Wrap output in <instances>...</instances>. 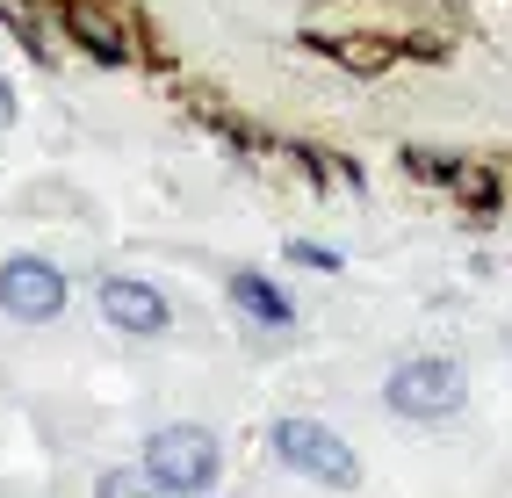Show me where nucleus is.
Segmentation results:
<instances>
[{
    "label": "nucleus",
    "instance_id": "1",
    "mask_svg": "<svg viewBox=\"0 0 512 498\" xmlns=\"http://www.w3.org/2000/svg\"><path fill=\"white\" fill-rule=\"evenodd\" d=\"M145 477L166 498H210L217 477H224V448H217L210 426L174 419V426H159V434L145 441Z\"/></svg>",
    "mask_w": 512,
    "mask_h": 498
},
{
    "label": "nucleus",
    "instance_id": "2",
    "mask_svg": "<svg viewBox=\"0 0 512 498\" xmlns=\"http://www.w3.org/2000/svg\"><path fill=\"white\" fill-rule=\"evenodd\" d=\"M383 405L397 419H419V426L455 419L469 405V376H462V361H448V354H404L397 369L383 376Z\"/></svg>",
    "mask_w": 512,
    "mask_h": 498
},
{
    "label": "nucleus",
    "instance_id": "3",
    "mask_svg": "<svg viewBox=\"0 0 512 498\" xmlns=\"http://www.w3.org/2000/svg\"><path fill=\"white\" fill-rule=\"evenodd\" d=\"M275 462L282 470H296V477H311V484H325V491H354L361 484V455L332 434L325 419H275Z\"/></svg>",
    "mask_w": 512,
    "mask_h": 498
},
{
    "label": "nucleus",
    "instance_id": "4",
    "mask_svg": "<svg viewBox=\"0 0 512 498\" xmlns=\"http://www.w3.org/2000/svg\"><path fill=\"white\" fill-rule=\"evenodd\" d=\"M65 304H73V282H65V268H51L44 253H8L0 260V311L15 325H51Z\"/></svg>",
    "mask_w": 512,
    "mask_h": 498
},
{
    "label": "nucleus",
    "instance_id": "5",
    "mask_svg": "<svg viewBox=\"0 0 512 498\" xmlns=\"http://www.w3.org/2000/svg\"><path fill=\"white\" fill-rule=\"evenodd\" d=\"M101 318H109V332H130V340H159L174 325V304L145 275H109L101 282Z\"/></svg>",
    "mask_w": 512,
    "mask_h": 498
},
{
    "label": "nucleus",
    "instance_id": "6",
    "mask_svg": "<svg viewBox=\"0 0 512 498\" xmlns=\"http://www.w3.org/2000/svg\"><path fill=\"white\" fill-rule=\"evenodd\" d=\"M231 311H246L253 325H289L296 318V304L275 289V275H260V268H238L231 275Z\"/></svg>",
    "mask_w": 512,
    "mask_h": 498
},
{
    "label": "nucleus",
    "instance_id": "7",
    "mask_svg": "<svg viewBox=\"0 0 512 498\" xmlns=\"http://www.w3.org/2000/svg\"><path fill=\"white\" fill-rule=\"evenodd\" d=\"M94 498H166L145 470H101L94 477Z\"/></svg>",
    "mask_w": 512,
    "mask_h": 498
},
{
    "label": "nucleus",
    "instance_id": "8",
    "mask_svg": "<svg viewBox=\"0 0 512 498\" xmlns=\"http://www.w3.org/2000/svg\"><path fill=\"white\" fill-rule=\"evenodd\" d=\"M15 116V94H8V80H0V123H8Z\"/></svg>",
    "mask_w": 512,
    "mask_h": 498
}]
</instances>
